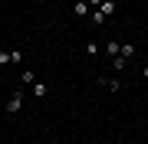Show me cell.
<instances>
[{
	"mask_svg": "<svg viewBox=\"0 0 148 144\" xmlns=\"http://www.w3.org/2000/svg\"><path fill=\"white\" fill-rule=\"evenodd\" d=\"M106 53L115 59V56H122V46H119V43H106Z\"/></svg>",
	"mask_w": 148,
	"mask_h": 144,
	"instance_id": "obj_4",
	"label": "cell"
},
{
	"mask_svg": "<svg viewBox=\"0 0 148 144\" xmlns=\"http://www.w3.org/2000/svg\"><path fill=\"white\" fill-rule=\"evenodd\" d=\"M92 20H95V26H102V23H106V13H102V10H95V13H92Z\"/></svg>",
	"mask_w": 148,
	"mask_h": 144,
	"instance_id": "obj_9",
	"label": "cell"
},
{
	"mask_svg": "<svg viewBox=\"0 0 148 144\" xmlns=\"http://www.w3.org/2000/svg\"><path fill=\"white\" fill-rule=\"evenodd\" d=\"M20 108H23V92H16V95H13L10 101H7V112H10V115H16Z\"/></svg>",
	"mask_w": 148,
	"mask_h": 144,
	"instance_id": "obj_1",
	"label": "cell"
},
{
	"mask_svg": "<svg viewBox=\"0 0 148 144\" xmlns=\"http://www.w3.org/2000/svg\"><path fill=\"white\" fill-rule=\"evenodd\" d=\"M33 95H36V98H46L49 95V85H46V82H33Z\"/></svg>",
	"mask_w": 148,
	"mask_h": 144,
	"instance_id": "obj_2",
	"label": "cell"
},
{
	"mask_svg": "<svg viewBox=\"0 0 148 144\" xmlns=\"http://www.w3.org/2000/svg\"><path fill=\"white\" fill-rule=\"evenodd\" d=\"M7 62H13V49H10V53H7V49L0 53V66H7Z\"/></svg>",
	"mask_w": 148,
	"mask_h": 144,
	"instance_id": "obj_8",
	"label": "cell"
},
{
	"mask_svg": "<svg viewBox=\"0 0 148 144\" xmlns=\"http://www.w3.org/2000/svg\"><path fill=\"white\" fill-rule=\"evenodd\" d=\"M73 13L76 16H89V0H79V3L73 7Z\"/></svg>",
	"mask_w": 148,
	"mask_h": 144,
	"instance_id": "obj_3",
	"label": "cell"
},
{
	"mask_svg": "<svg viewBox=\"0 0 148 144\" xmlns=\"http://www.w3.org/2000/svg\"><path fill=\"white\" fill-rule=\"evenodd\" d=\"M142 75H145V79H148V66H145V69H142Z\"/></svg>",
	"mask_w": 148,
	"mask_h": 144,
	"instance_id": "obj_11",
	"label": "cell"
},
{
	"mask_svg": "<svg viewBox=\"0 0 148 144\" xmlns=\"http://www.w3.org/2000/svg\"><path fill=\"white\" fill-rule=\"evenodd\" d=\"M99 10H102V13H106V16H112V13H115V0H106V3H102V7H99Z\"/></svg>",
	"mask_w": 148,
	"mask_h": 144,
	"instance_id": "obj_6",
	"label": "cell"
},
{
	"mask_svg": "<svg viewBox=\"0 0 148 144\" xmlns=\"http://www.w3.org/2000/svg\"><path fill=\"white\" fill-rule=\"evenodd\" d=\"M102 3H106V0H89V7H95V10H99Z\"/></svg>",
	"mask_w": 148,
	"mask_h": 144,
	"instance_id": "obj_10",
	"label": "cell"
},
{
	"mask_svg": "<svg viewBox=\"0 0 148 144\" xmlns=\"http://www.w3.org/2000/svg\"><path fill=\"white\" fill-rule=\"evenodd\" d=\"M20 79L27 82V85H33V82H36V72H30V69H27V72H20Z\"/></svg>",
	"mask_w": 148,
	"mask_h": 144,
	"instance_id": "obj_7",
	"label": "cell"
},
{
	"mask_svg": "<svg viewBox=\"0 0 148 144\" xmlns=\"http://www.w3.org/2000/svg\"><path fill=\"white\" fill-rule=\"evenodd\" d=\"M112 69H115V72H125V56H115V59H112Z\"/></svg>",
	"mask_w": 148,
	"mask_h": 144,
	"instance_id": "obj_5",
	"label": "cell"
}]
</instances>
